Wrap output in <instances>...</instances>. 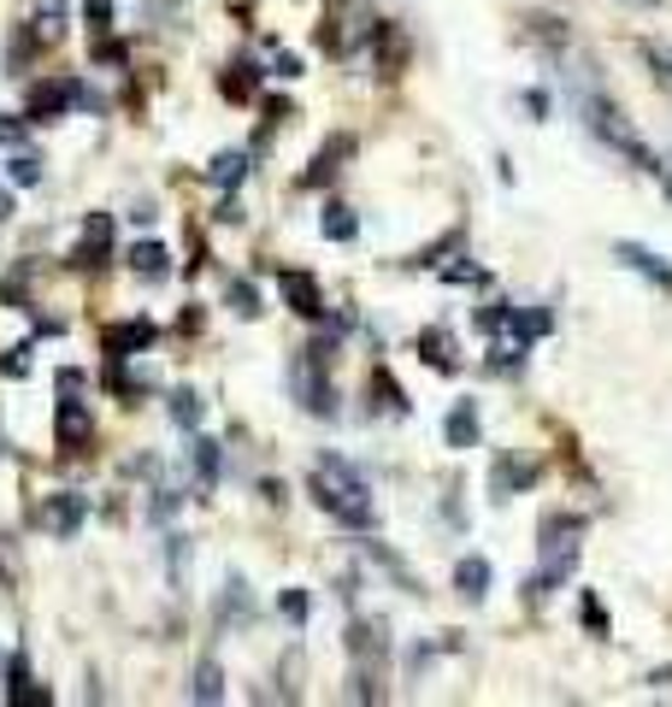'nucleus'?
I'll return each instance as SVG.
<instances>
[{
	"label": "nucleus",
	"instance_id": "f257e3e1",
	"mask_svg": "<svg viewBox=\"0 0 672 707\" xmlns=\"http://www.w3.org/2000/svg\"><path fill=\"white\" fill-rule=\"evenodd\" d=\"M307 495L319 501L331 518H342V525H361V531L378 525V513H372V495H366V478H361L349 460H337V454H324V460L312 466Z\"/></svg>",
	"mask_w": 672,
	"mask_h": 707
},
{
	"label": "nucleus",
	"instance_id": "f03ea898",
	"mask_svg": "<svg viewBox=\"0 0 672 707\" xmlns=\"http://www.w3.org/2000/svg\"><path fill=\"white\" fill-rule=\"evenodd\" d=\"M584 118H590V130H596V136H602L614 153H625L631 166H643V171H654V178H661V160H654V153L643 148V141H637V130L625 124V113H619L614 101H607V94H596V101H584Z\"/></svg>",
	"mask_w": 672,
	"mask_h": 707
},
{
	"label": "nucleus",
	"instance_id": "7ed1b4c3",
	"mask_svg": "<svg viewBox=\"0 0 672 707\" xmlns=\"http://www.w3.org/2000/svg\"><path fill=\"white\" fill-rule=\"evenodd\" d=\"M66 113H71V77H54V83H36V89H30L24 118L54 124V118H66Z\"/></svg>",
	"mask_w": 672,
	"mask_h": 707
},
{
	"label": "nucleus",
	"instance_id": "20e7f679",
	"mask_svg": "<svg viewBox=\"0 0 672 707\" xmlns=\"http://www.w3.org/2000/svg\"><path fill=\"white\" fill-rule=\"evenodd\" d=\"M59 413H54V436H59V448H83L89 443V431H95V424H89V407L77 401V389H59Z\"/></svg>",
	"mask_w": 672,
	"mask_h": 707
},
{
	"label": "nucleus",
	"instance_id": "39448f33",
	"mask_svg": "<svg viewBox=\"0 0 672 707\" xmlns=\"http://www.w3.org/2000/svg\"><path fill=\"white\" fill-rule=\"evenodd\" d=\"M113 260V213H89V225H83V242H77V265H106Z\"/></svg>",
	"mask_w": 672,
	"mask_h": 707
},
{
	"label": "nucleus",
	"instance_id": "423d86ee",
	"mask_svg": "<svg viewBox=\"0 0 672 707\" xmlns=\"http://www.w3.org/2000/svg\"><path fill=\"white\" fill-rule=\"evenodd\" d=\"M89 518V501L83 495H71V490H59L48 508H42V525L54 531V537H77V525Z\"/></svg>",
	"mask_w": 672,
	"mask_h": 707
},
{
	"label": "nucleus",
	"instance_id": "0eeeda50",
	"mask_svg": "<svg viewBox=\"0 0 672 707\" xmlns=\"http://www.w3.org/2000/svg\"><path fill=\"white\" fill-rule=\"evenodd\" d=\"M277 289H284L289 312H301V319H319L324 312V295H319V283H312L307 272H277Z\"/></svg>",
	"mask_w": 672,
	"mask_h": 707
},
{
	"label": "nucleus",
	"instance_id": "6e6552de",
	"mask_svg": "<svg viewBox=\"0 0 672 707\" xmlns=\"http://www.w3.org/2000/svg\"><path fill=\"white\" fill-rule=\"evenodd\" d=\"M295 396H301V407H312V413H337V407H331V384H324L319 360H301V366H295Z\"/></svg>",
	"mask_w": 672,
	"mask_h": 707
},
{
	"label": "nucleus",
	"instance_id": "1a4fd4ad",
	"mask_svg": "<svg viewBox=\"0 0 672 707\" xmlns=\"http://www.w3.org/2000/svg\"><path fill=\"white\" fill-rule=\"evenodd\" d=\"M349 153H354V141L349 136H331V141H324V148H319V160H312L307 171H301V189H324V183H331L337 178V160H349Z\"/></svg>",
	"mask_w": 672,
	"mask_h": 707
},
{
	"label": "nucleus",
	"instance_id": "9d476101",
	"mask_svg": "<svg viewBox=\"0 0 672 707\" xmlns=\"http://www.w3.org/2000/svg\"><path fill=\"white\" fill-rule=\"evenodd\" d=\"M153 330L148 319H130V324H118V330H106V354L113 360H130V354H143V349H153Z\"/></svg>",
	"mask_w": 672,
	"mask_h": 707
},
{
	"label": "nucleus",
	"instance_id": "9b49d317",
	"mask_svg": "<svg viewBox=\"0 0 672 707\" xmlns=\"http://www.w3.org/2000/svg\"><path fill=\"white\" fill-rule=\"evenodd\" d=\"M531 483H537V460H496V471H490L496 501L520 495V490H531Z\"/></svg>",
	"mask_w": 672,
	"mask_h": 707
},
{
	"label": "nucleus",
	"instance_id": "f8f14e48",
	"mask_svg": "<svg viewBox=\"0 0 672 707\" xmlns=\"http://www.w3.org/2000/svg\"><path fill=\"white\" fill-rule=\"evenodd\" d=\"M549 324H555L549 307H531V312H508L502 330H513V349H531L537 337H549Z\"/></svg>",
	"mask_w": 672,
	"mask_h": 707
},
{
	"label": "nucleus",
	"instance_id": "ddd939ff",
	"mask_svg": "<svg viewBox=\"0 0 672 707\" xmlns=\"http://www.w3.org/2000/svg\"><path fill=\"white\" fill-rule=\"evenodd\" d=\"M448 448H478V401H455V413L443 419Z\"/></svg>",
	"mask_w": 672,
	"mask_h": 707
},
{
	"label": "nucleus",
	"instance_id": "4468645a",
	"mask_svg": "<svg viewBox=\"0 0 672 707\" xmlns=\"http://www.w3.org/2000/svg\"><path fill=\"white\" fill-rule=\"evenodd\" d=\"M614 254H619L625 265H631V272H643L649 283H661V289H672V265H667L661 254H649V248H637V242H619Z\"/></svg>",
	"mask_w": 672,
	"mask_h": 707
},
{
	"label": "nucleus",
	"instance_id": "2eb2a0df",
	"mask_svg": "<svg viewBox=\"0 0 672 707\" xmlns=\"http://www.w3.org/2000/svg\"><path fill=\"white\" fill-rule=\"evenodd\" d=\"M455 590L466 595V602H483V595H490V560L466 555V560L455 566Z\"/></svg>",
	"mask_w": 672,
	"mask_h": 707
},
{
	"label": "nucleus",
	"instance_id": "dca6fc26",
	"mask_svg": "<svg viewBox=\"0 0 672 707\" xmlns=\"http://www.w3.org/2000/svg\"><path fill=\"white\" fill-rule=\"evenodd\" d=\"M319 230L331 236V242H354V236H361V218H354V207L331 201V207H324V218H319Z\"/></svg>",
	"mask_w": 672,
	"mask_h": 707
},
{
	"label": "nucleus",
	"instance_id": "f3484780",
	"mask_svg": "<svg viewBox=\"0 0 672 707\" xmlns=\"http://www.w3.org/2000/svg\"><path fill=\"white\" fill-rule=\"evenodd\" d=\"M419 349H425V360H431L436 372H455V366H460L455 337H443V330H425V337H419Z\"/></svg>",
	"mask_w": 672,
	"mask_h": 707
},
{
	"label": "nucleus",
	"instance_id": "a211bd4d",
	"mask_svg": "<svg viewBox=\"0 0 672 707\" xmlns=\"http://www.w3.org/2000/svg\"><path fill=\"white\" fill-rule=\"evenodd\" d=\"M130 265H136L143 277H160L166 265H171V254H166L160 242H136V248H130Z\"/></svg>",
	"mask_w": 672,
	"mask_h": 707
},
{
	"label": "nucleus",
	"instance_id": "6ab92c4d",
	"mask_svg": "<svg viewBox=\"0 0 672 707\" xmlns=\"http://www.w3.org/2000/svg\"><path fill=\"white\" fill-rule=\"evenodd\" d=\"M242 171H248L242 153H218V160L207 166V178H213L218 189H237V183H242Z\"/></svg>",
	"mask_w": 672,
	"mask_h": 707
},
{
	"label": "nucleus",
	"instance_id": "aec40b11",
	"mask_svg": "<svg viewBox=\"0 0 672 707\" xmlns=\"http://www.w3.org/2000/svg\"><path fill=\"white\" fill-rule=\"evenodd\" d=\"M372 396H378L384 413H408V389L389 384V372H372Z\"/></svg>",
	"mask_w": 672,
	"mask_h": 707
},
{
	"label": "nucleus",
	"instance_id": "412c9836",
	"mask_svg": "<svg viewBox=\"0 0 672 707\" xmlns=\"http://www.w3.org/2000/svg\"><path fill=\"white\" fill-rule=\"evenodd\" d=\"M7 178L19 183V189H36V183H42V160H36V153H12V160H7Z\"/></svg>",
	"mask_w": 672,
	"mask_h": 707
},
{
	"label": "nucleus",
	"instance_id": "4be33fe9",
	"mask_svg": "<svg viewBox=\"0 0 672 707\" xmlns=\"http://www.w3.org/2000/svg\"><path fill=\"white\" fill-rule=\"evenodd\" d=\"M277 613H284L289 625H307L312 619V595L307 590H284V595H277Z\"/></svg>",
	"mask_w": 672,
	"mask_h": 707
},
{
	"label": "nucleus",
	"instance_id": "5701e85b",
	"mask_svg": "<svg viewBox=\"0 0 672 707\" xmlns=\"http://www.w3.org/2000/svg\"><path fill=\"white\" fill-rule=\"evenodd\" d=\"M218 696H225V679H218V666L207 660V666L195 672V702H218Z\"/></svg>",
	"mask_w": 672,
	"mask_h": 707
},
{
	"label": "nucleus",
	"instance_id": "b1692460",
	"mask_svg": "<svg viewBox=\"0 0 672 707\" xmlns=\"http://www.w3.org/2000/svg\"><path fill=\"white\" fill-rule=\"evenodd\" d=\"M230 307H237L242 319H254V312H260V289H254V283H230Z\"/></svg>",
	"mask_w": 672,
	"mask_h": 707
},
{
	"label": "nucleus",
	"instance_id": "393cba45",
	"mask_svg": "<svg viewBox=\"0 0 672 707\" xmlns=\"http://www.w3.org/2000/svg\"><path fill=\"white\" fill-rule=\"evenodd\" d=\"M171 419L183 424V431H195V419H201V407H195V396L190 389H178V396H171Z\"/></svg>",
	"mask_w": 672,
	"mask_h": 707
},
{
	"label": "nucleus",
	"instance_id": "a878e982",
	"mask_svg": "<svg viewBox=\"0 0 672 707\" xmlns=\"http://www.w3.org/2000/svg\"><path fill=\"white\" fill-rule=\"evenodd\" d=\"M578 613H584V625H590V631H596V637H607V607H602L590 590H584V602H578Z\"/></svg>",
	"mask_w": 672,
	"mask_h": 707
},
{
	"label": "nucleus",
	"instance_id": "bb28decb",
	"mask_svg": "<svg viewBox=\"0 0 672 707\" xmlns=\"http://www.w3.org/2000/svg\"><path fill=\"white\" fill-rule=\"evenodd\" d=\"M195 471H201V478H218V443H207V436H201V443H195Z\"/></svg>",
	"mask_w": 672,
	"mask_h": 707
},
{
	"label": "nucleus",
	"instance_id": "cd10ccee",
	"mask_svg": "<svg viewBox=\"0 0 672 707\" xmlns=\"http://www.w3.org/2000/svg\"><path fill=\"white\" fill-rule=\"evenodd\" d=\"M218 89H225V101H248V77H242V66H230Z\"/></svg>",
	"mask_w": 672,
	"mask_h": 707
},
{
	"label": "nucleus",
	"instance_id": "c85d7f7f",
	"mask_svg": "<svg viewBox=\"0 0 672 707\" xmlns=\"http://www.w3.org/2000/svg\"><path fill=\"white\" fill-rule=\"evenodd\" d=\"M83 19L95 30H106V24H113V0H83Z\"/></svg>",
	"mask_w": 672,
	"mask_h": 707
},
{
	"label": "nucleus",
	"instance_id": "c756f323",
	"mask_svg": "<svg viewBox=\"0 0 672 707\" xmlns=\"http://www.w3.org/2000/svg\"><path fill=\"white\" fill-rule=\"evenodd\" d=\"M0 372H7V377H24V372H30V342H24V349H7Z\"/></svg>",
	"mask_w": 672,
	"mask_h": 707
},
{
	"label": "nucleus",
	"instance_id": "7c9ffc66",
	"mask_svg": "<svg viewBox=\"0 0 672 707\" xmlns=\"http://www.w3.org/2000/svg\"><path fill=\"white\" fill-rule=\"evenodd\" d=\"M443 277L448 283H483V265H466L460 260V265H443Z\"/></svg>",
	"mask_w": 672,
	"mask_h": 707
},
{
	"label": "nucleus",
	"instance_id": "2f4dec72",
	"mask_svg": "<svg viewBox=\"0 0 672 707\" xmlns=\"http://www.w3.org/2000/svg\"><path fill=\"white\" fill-rule=\"evenodd\" d=\"M643 54H649V66H661V83L672 89V54L667 47H643Z\"/></svg>",
	"mask_w": 672,
	"mask_h": 707
},
{
	"label": "nucleus",
	"instance_id": "473e14b6",
	"mask_svg": "<svg viewBox=\"0 0 672 707\" xmlns=\"http://www.w3.org/2000/svg\"><path fill=\"white\" fill-rule=\"evenodd\" d=\"M19 136H24V118L0 113V141H7V148H12V141H19Z\"/></svg>",
	"mask_w": 672,
	"mask_h": 707
},
{
	"label": "nucleus",
	"instance_id": "72a5a7b5",
	"mask_svg": "<svg viewBox=\"0 0 672 707\" xmlns=\"http://www.w3.org/2000/svg\"><path fill=\"white\" fill-rule=\"evenodd\" d=\"M95 59H101V66H124V47H113V42H101V47H95Z\"/></svg>",
	"mask_w": 672,
	"mask_h": 707
},
{
	"label": "nucleus",
	"instance_id": "f704fd0d",
	"mask_svg": "<svg viewBox=\"0 0 672 707\" xmlns=\"http://www.w3.org/2000/svg\"><path fill=\"white\" fill-rule=\"evenodd\" d=\"M7 218H12V195L0 189V225H7Z\"/></svg>",
	"mask_w": 672,
	"mask_h": 707
},
{
	"label": "nucleus",
	"instance_id": "c9c22d12",
	"mask_svg": "<svg viewBox=\"0 0 672 707\" xmlns=\"http://www.w3.org/2000/svg\"><path fill=\"white\" fill-rule=\"evenodd\" d=\"M637 7H654V0H637Z\"/></svg>",
	"mask_w": 672,
	"mask_h": 707
}]
</instances>
